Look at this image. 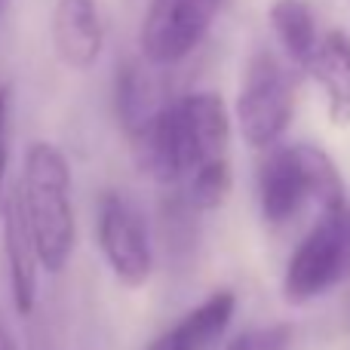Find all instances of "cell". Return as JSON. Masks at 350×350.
Instances as JSON below:
<instances>
[{"label":"cell","instance_id":"obj_1","mask_svg":"<svg viewBox=\"0 0 350 350\" xmlns=\"http://www.w3.org/2000/svg\"><path fill=\"white\" fill-rule=\"evenodd\" d=\"M139 170L157 185H185L197 170L228 160L230 114L218 92H187L129 129Z\"/></svg>","mask_w":350,"mask_h":350},{"label":"cell","instance_id":"obj_2","mask_svg":"<svg viewBox=\"0 0 350 350\" xmlns=\"http://www.w3.org/2000/svg\"><path fill=\"white\" fill-rule=\"evenodd\" d=\"M22 206L31 237L37 246V261L49 273L65 271L77 240L71 200V166L65 154L49 142H34L25 157L22 172Z\"/></svg>","mask_w":350,"mask_h":350},{"label":"cell","instance_id":"obj_3","mask_svg":"<svg viewBox=\"0 0 350 350\" xmlns=\"http://www.w3.org/2000/svg\"><path fill=\"white\" fill-rule=\"evenodd\" d=\"M345 181L338 166L317 145H289L277 148L261 163L258 172V209L265 221L283 224L295 218L308 203L320 209L341 203Z\"/></svg>","mask_w":350,"mask_h":350},{"label":"cell","instance_id":"obj_4","mask_svg":"<svg viewBox=\"0 0 350 350\" xmlns=\"http://www.w3.org/2000/svg\"><path fill=\"white\" fill-rule=\"evenodd\" d=\"M350 277V203L341 200L320 209L314 228L295 246L283 277V295L304 304L326 295Z\"/></svg>","mask_w":350,"mask_h":350},{"label":"cell","instance_id":"obj_5","mask_svg":"<svg viewBox=\"0 0 350 350\" xmlns=\"http://www.w3.org/2000/svg\"><path fill=\"white\" fill-rule=\"evenodd\" d=\"M237 126L249 148H271L295 117V77L271 53H258L246 68L237 96Z\"/></svg>","mask_w":350,"mask_h":350},{"label":"cell","instance_id":"obj_6","mask_svg":"<svg viewBox=\"0 0 350 350\" xmlns=\"http://www.w3.org/2000/svg\"><path fill=\"white\" fill-rule=\"evenodd\" d=\"M228 0H151L139 46L151 65H178L203 43Z\"/></svg>","mask_w":350,"mask_h":350},{"label":"cell","instance_id":"obj_7","mask_svg":"<svg viewBox=\"0 0 350 350\" xmlns=\"http://www.w3.org/2000/svg\"><path fill=\"white\" fill-rule=\"evenodd\" d=\"M98 249L105 265L126 289H142L154 273V249L145 218L123 193L108 191L98 200V221H96Z\"/></svg>","mask_w":350,"mask_h":350},{"label":"cell","instance_id":"obj_8","mask_svg":"<svg viewBox=\"0 0 350 350\" xmlns=\"http://www.w3.org/2000/svg\"><path fill=\"white\" fill-rule=\"evenodd\" d=\"M0 212H3V249H6V265H10V289L16 310L28 317L37 304V246L31 237L28 218H25L22 191L18 185H6L3 200H0Z\"/></svg>","mask_w":350,"mask_h":350},{"label":"cell","instance_id":"obj_9","mask_svg":"<svg viewBox=\"0 0 350 350\" xmlns=\"http://www.w3.org/2000/svg\"><path fill=\"white\" fill-rule=\"evenodd\" d=\"M55 55L74 71H86L105 49V25L98 0H55L53 10Z\"/></svg>","mask_w":350,"mask_h":350},{"label":"cell","instance_id":"obj_10","mask_svg":"<svg viewBox=\"0 0 350 350\" xmlns=\"http://www.w3.org/2000/svg\"><path fill=\"white\" fill-rule=\"evenodd\" d=\"M237 298L234 292L221 289L200 301L187 317L170 326L148 350H218L230 320H234Z\"/></svg>","mask_w":350,"mask_h":350},{"label":"cell","instance_id":"obj_11","mask_svg":"<svg viewBox=\"0 0 350 350\" xmlns=\"http://www.w3.org/2000/svg\"><path fill=\"white\" fill-rule=\"evenodd\" d=\"M308 74L320 83L329 120L335 126H350V37L345 31H329L317 40Z\"/></svg>","mask_w":350,"mask_h":350},{"label":"cell","instance_id":"obj_12","mask_svg":"<svg viewBox=\"0 0 350 350\" xmlns=\"http://www.w3.org/2000/svg\"><path fill=\"white\" fill-rule=\"evenodd\" d=\"M267 16H271V28L277 34L280 46H283L286 59L301 71H308V62L314 55L317 40H320L310 6L304 0H273Z\"/></svg>","mask_w":350,"mask_h":350},{"label":"cell","instance_id":"obj_13","mask_svg":"<svg viewBox=\"0 0 350 350\" xmlns=\"http://www.w3.org/2000/svg\"><path fill=\"white\" fill-rule=\"evenodd\" d=\"M114 105H117V117H120L123 129H135L148 114H151V105H148V90H145V74L135 65H123L117 74V92H114Z\"/></svg>","mask_w":350,"mask_h":350},{"label":"cell","instance_id":"obj_14","mask_svg":"<svg viewBox=\"0 0 350 350\" xmlns=\"http://www.w3.org/2000/svg\"><path fill=\"white\" fill-rule=\"evenodd\" d=\"M289 341H292V329L283 326V323H273V326L246 329L234 341H228L224 350H286Z\"/></svg>","mask_w":350,"mask_h":350},{"label":"cell","instance_id":"obj_15","mask_svg":"<svg viewBox=\"0 0 350 350\" xmlns=\"http://www.w3.org/2000/svg\"><path fill=\"white\" fill-rule=\"evenodd\" d=\"M6 170H10V86H0V200L6 191Z\"/></svg>","mask_w":350,"mask_h":350},{"label":"cell","instance_id":"obj_16","mask_svg":"<svg viewBox=\"0 0 350 350\" xmlns=\"http://www.w3.org/2000/svg\"><path fill=\"white\" fill-rule=\"evenodd\" d=\"M0 350H16V341H12L10 329H6V323L0 320Z\"/></svg>","mask_w":350,"mask_h":350},{"label":"cell","instance_id":"obj_17","mask_svg":"<svg viewBox=\"0 0 350 350\" xmlns=\"http://www.w3.org/2000/svg\"><path fill=\"white\" fill-rule=\"evenodd\" d=\"M3 3H6V0H0V10H3Z\"/></svg>","mask_w":350,"mask_h":350}]
</instances>
